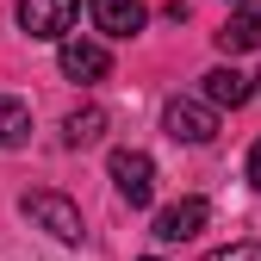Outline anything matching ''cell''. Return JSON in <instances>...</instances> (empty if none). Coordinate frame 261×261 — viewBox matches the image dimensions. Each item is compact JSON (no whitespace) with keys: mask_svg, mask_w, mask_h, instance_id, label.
<instances>
[{"mask_svg":"<svg viewBox=\"0 0 261 261\" xmlns=\"http://www.w3.org/2000/svg\"><path fill=\"white\" fill-rule=\"evenodd\" d=\"M19 212H25L31 224H38V230H50L56 243H81V237H87L81 212H75L69 199H62V193H25V199H19Z\"/></svg>","mask_w":261,"mask_h":261,"instance_id":"6da1fadb","label":"cell"},{"mask_svg":"<svg viewBox=\"0 0 261 261\" xmlns=\"http://www.w3.org/2000/svg\"><path fill=\"white\" fill-rule=\"evenodd\" d=\"M218 50L224 56H243V50H261V13H230L218 31Z\"/></svg>","mask_w":261,"mask_h":261,"instance_id":"ba28073f","label":"cell"},{"mask_svg":"<svg viewBox=\"0 0 261 261\" xmlns=\"http://www.w3.org/2000/svg\"><path fill=\"white\" fill-rule=\"evenodd\" d=\"M143 261H162V255H143Z\"/></svg>","mask_w":261,"mask_h":261,"instance_id":"5bb4252c","label":"cell"},{"mask_svg":"<svg viewBox=\"0 0 261 261\" xmlns=\"http://www.w3.org/2000/svg\"><path fill=\"white\" fill-rule=\"evenodd\" d=\"M249 180H255V187H261V143H255V149H249Z\"/></svg>","mask_w":261,"mask_h":261,"instance_id":"4fadbf2b","label":"cell"},{"mask_svg":"<svg viewBox=\"0 0 261 261\" xmlns=\"http://www.w3.org/2000/svg\"><path fill=\"white\" fill-rule=\"evenodd\" d=\"M112 187L124 205H149L155 199V162L143 149H112Z\"/></svg>","mask_w":261,"mask_h":261,"instance_id":"7a4b0ae2","label":"cell"},{"mask_svg":"<svg viewBox=\"0 0 261 261\" xmlns=\"http://www.w3.org/2000/svg\"><path fill=\"white\" fill-rule=\"evenodd\" d=\"M162 124H168L174 143H212L218 137V106L212 100H168Z\"/></svg>","mask_w":261,"mask_h":261,"instance_id":"3957f363","label":"cell"},{"mask_svg":"<svg viewBox=\"0 0 261 261\" xmlns=\"http://www.w3.org/2000/svg\"><path fill=\"white\" fill-rule=\"evenodd\" d=\"M62 75H69V81H106V75H112L106 44H93V38H62Z\"/></svg>","mask_w":261,"mask_h":261,"instance_id":"52a82bcc","label":"cell"},{"mask_svg":"<svg viewBox=\"0 0 261 261\" xmlns=\"http://www.w3.org/2000/svg\"><path fill=\"white\" fill-rule=\"evenodd\" d=\"M25 137H31L25 100H7V93H0V149H13V143H25Z\"/></svg>","mask_w":261,"mask_h":261,"instance_id":"8fae6325","label":"cell"},{"mask_svg":"<svg viewBox=\"0 0 261 261\" xmlns=\"http://www.w3.org/2000/svg\"><path fill=\"white\" fill-rule=\"evenodd\" d=\"M81 0H19V25L31 38H62V31L75 25Z\"/></svg>","mask_w":261,"mask_h":261,"instance_id":"5b68a950","label":"cell"},{"mask_svg":"<svg viewBox=\"0 0 261 261\" xmlns=\"http://www.w3.org/2000/svg\"><path fill=\"white\" fill-rule=\"evenodd\" d=\"M100 137H106V112L100 106H81V112L62 118V143H69V149H87V143H100Z\"/></svg>","mask_w":261,"mask_h":261,"instance_id":"30bf717a","label":"cell"},{"mask_svg":"<svg viewBox=\"0 0 261 261\" xmlns=\"http://www.w3.org/2000/svg\"><path fill=\"white\" fill-rule=\"evenodd\" d=\"M249 93H255V87H249V75H237V69H212V75H205V100H212V106H230V112H237V106H249Z\"/></svg>","mask_w":261,"mask_h":261,"instance_id":"9c48e42d","label":"cell"},{"mask_svg":"<svg viewBox=\"0 0 261 261\" xmlns=\"http://www.w3.org/2000/svg\"><path fill=\"white\" fill-rule=\"evenodd\" d=\"M237 7H249V0H237Z\"/></svg>","mask_w":261,"mask_h":261,"instance_id":"9a60e30c","label":"cell"},{"mask_svg":"<svg viewBox=\"0 0 261 261\" xmlns=\"http://www.w3.org/2000/svg\"><path fill=\"white\" fill-rule=\"evenodd\" d=\"M205 224H212V205H205V199H174V205L155 212V237H162V243H193Z\"/></svg>","mask_w":261,"mask_h":261,"instance_id":"277c9868","label":"cell"},{"mask_svg":"<svg viewBox=\"0 0 261 261\" xmlns=\"http://www.w3.org/2000/svg\"><path fill=\"white\" fill-rule=\"evenodd\" d=\"M87 13H93V31H106V38H137L149 19L143 0H87Z\"/></svg>","mask_w":261,"mask_h":261,"instance_id":"8992f818","label":"cell"},{"mask_svg":"<svg viewBox=\"0 0 261 261\" xmlns=\"http://www.w3.org/2000/svg\"><path fill=\"white\" fill-rule=\"evenodd\" d=\"M205 261H261V243H230V249H212Z\"/></svg>","mask_w":261,"mask_h":261,"instance_id":"7c38bea8","label":"cell"}]
</instances>
